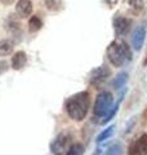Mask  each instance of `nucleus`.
I'll return each instance as SVG.
<instances>
[{
  "mask_svg": "<svg viewBox=\"0 0 147 155\" xmlns=\"http://www.w3.org/2000/svg\"><path fill=\"white\" fill-rule=\"evenodd\" d=\"M90 106V94L89 92H79V93L71 96L66 101V111L68 116L75 120V122H81L87 116Z\"/></svg>",
  "mask_w": 147,
  "mask_h": 155,
  "instance_id": "nucleus-1",
  "label": "nucleus"
},
{
  "mask_svg": "<svg viewBox=\"0 0 147 155\" xmlns=\"http://www.w3.org/2000/svg\"><path fill=\"white\" fill-rule=\"evenodd\" d=\"M107 57L112 65L115 67H121L124 66L126 62L132 61V51L129 45L125 41H119V40H114L110 43V45L107 47Z\"/></svg>",
  "mask_w": 147,
  "mask_h": 155,
  "instance_id": "nucleus-2",
  "label": "nucleus"
},
{
  "mask_svg": "<svg viewBox=\"0 0 147 155\" xmlns=\"http://www.w3.org/2000/svg\"><path fill=\"white\" fill-rule=\"evenodd\" d=\"M112 106H114V97H112L110 92L103 91V92H101V93H98L96 102H94V109H93L94 118L103 120L107 116V114L110 113Z\"/></svg>",
  "mask_w": 147,
  "mask_h": 155,
  "instance_id": "nucleus-3",
  "label": "nucleus"
},
{
  "mask_svg": "<svg viewBox=\"0 0 147 155\" xmlns=\"http://www.w3.org/2000/svg\"><path fill=\"white\" fill-rule=\"evenodd\" d=\"M71 136L68 133L58 134L56 140L51 143V151L53 155H65L71 146Z\"/></svg>",
  "mask_w": 147,
  "mask_h": 155,
  "instance_id": "nucleus-4",
  "label": "nucleus"
},
{
  "mask_svg": "<svg viewBox=\"0 0 147 155\" xmlns=\"http://www.w3.org/2000/svg\"><path fill=\"white\" fill-rule=\"evenodd\" d=\"M110 75H111L110 67H107L106 65L98 66V67H96V69L90 72L89 81H90V84H92V85L100 87V85L103 84L107 79H109Z\"/></svg>",
  "mask_w": 147,
  "mask_h": 155,
  "instance_id": "nucleus-5",
  "label": "nucleus"
},
{
  "mask_svg": "<svg viewBox=\"0 0 147 155\" xmlns=\"http://www.w3.org/2000/svg\"><path fill=\"white\" fill-rule=\"evenodd\" d=\"M128 155H147V133L141 134L129 145Z\"/></svg>",
  "mask_w": 147,
  "mask_h": 155,
  "instance_id": "nucleus-6",
  "label": "nucleus"
},
{
  "mask_svg": "<svg viewBox=\"0 0 147 155\" xmlns=\"http://www.w3.org/2000/svg\"><path fill=\"white\" fill-rule=\"evenodd\" d=\"M112 25H114V30L116 36H124L130 31L132 27V19L122 17V16H116L112 21Z\"/></svg>",
  "mask_w": 147,
  "mask_h": 155,
  "instance_id": "nucleus-7",
  "label": "nucleus"
},
{
  "mask_svg": "<svg viewBox=\"0 0 147 155\" xmlns=\"http://www.w3.org/2000/svg\"><path fill=\"white\" fill-rule=\"evenodd\" d=\"M146 35H147V27L141 25L136 28L132 34V47L136 51H141V48L143 47L145 40H146Z\"/></svg>",
  "mask_w": 147,
  "mask_h": 155,
  "instance_id": "nucleus-8",
  "label": "nucleus"
},
{
  "mask_svg": "<svg viewBox=\"0 0 147 155\" xmlns=\"http://www.w3.org/2000/svg\"><path fill=\"white\" fill-rule=\"evenodd\" d=\"M16 11L19 17H28L32 12V3L31 0H18L16 4Z\"/></svg>",
  "mask_w": 147,
  "mask_h": 155,
  "instance_id": "nucleus-9",
  "label": "nucleus"
},
{
  "mask_svg": "<svg viewBox=\"0 0 147 155\" xmlns=\"http://www.w3.org/2000/svg\"><path fill=\"white\" fill-rule=\"evenodd\" d=\"M27 62V56L26 53L22 52V51H18L14 53V56L12 58V67L14 70H21L22 67L26 65Z\"/></svg>",
  "mask_w": 147,
  "mask_h": 155,
  "instance_id": "nucleus-10",
  "label": "nucleus"
},
{
  "mask_svg": "<svg viewBox=\"0 0 147 155\" xmlns=\"http://www.w3.org/2000/svg\"><path fill=\"white\" fill-rule=\"evenodd\" d=\"M128 78H129V75H128V72H119V74L116 75V78L114 80H112V85H114V88L115 89H122V88H125V83L128 81Z\"/></svg>",
  "mask_w": 147,
  "mask_h": 155,
  "instance_id": "nucleus-11",
  "label": "nucleus"
},
{
  "mask_svg": "<svg viewBox=\"0 0 147 155\" xmlns=\"http://www.w3.org/2000/svg\"><path fill=\"white\" fill-rule=\"evenodd\" d=\"M13 51V43L8 39H4V40L0 41V56H8L11 54Z\"/></svg>",
  "mask_w": 147,
  "mask_h": 155,
  "instance_id": "nucleus-12",
  "label": "nucleus"
},
{
  "mask_svg": "<svg viewBox=\"0 0 147 155\" xmlns=\"http://www.w3.org/2000/svg\"><path fill=\"white\" fill-rule=\"evenodd\" d=\"M114 132H115V125H110V127H107L106 129H103L100 134H98V137H97V142H98V143L103 142L105 140L110 138L111 136L114 134Z\"/></svg>",
  "mask_w": 147,
  "mask_h": 155,
  "instance_id": "nucleus-13",
  "label": "nucleus"
},
{
  "mask_svg": "<svg viewBox=\"0 0 147 155\" xmlns=\"http://www.w3.org/2000/svg\"><path fill=\"white\" fill-rule=\"evenodd\" d=\"M43 26V21L39 17L34 16L30 18V21H28V30H30V32H36L41 28Z\"/></svg>",
  "mask_w": 147,
  "mask_h": 155,
  "instance_id": "nucleus-14",
  "label": "nucleus"
},
{
  "mask_svg": "<svg viewBox=\"0 0 147 155\" xmlns=\"http://www.w3.org/2000/svg\"><path fill=\"white\" fill-rule=\"evenodd\" d=\"M103 155H122V146L120 142H115L106 150Z\"/></svg>",
  "mask_w": 147,
  "mask_h": 155,
  "instance_id": "nucleus-15",
  "label": "nucleus"
},
{
  "mask_svg": "<svg viewBox=\"0 0 147 155\" xmlns=\"http://www.w3.org/2000/svg\"><path fill=\"white\" fill-rule=\"evenodd\" d=\"M66 155H84V146L81 143H74L70 146Z\"/></svg>",
  "mask_w": 147,
  "mask_h": 155,
  "instance_id": "nucleus-16",
  "label": "nucleus"
},
{
  "mask_svg": "<svg viewBox=\"0 0 147 155\" xmlns=\"http://www.w3.org/2000/svg\"><path fill=\"white\" fill-rule=\"evenodd\" d=\"M45 5L49 11H60L62 8V0H45Z\"/></svg>",
  "mask_w": 147,
  "mask_h": 155,
  "instance_id": "nucleus-17",
  "label": "nucleus"
},
{
  "mask_svg": "<svg viewBox=\"0 0 147 155\" xmlns=\"http://www.w3.org/2000/svg\"><path fill=\"white\" fill-rule=\"evenodd\" d=\"M128 4H129V7L137 13L141 12L142 9H143V7H145L143 0H128Z\"/></svg>",
  "mask_w": 147,
  "mask_h": 155,
  "instance_id": "nucleus-18",
  "label": "nucleus"
},
{
  "mask_svg": "<svg viewBox=\"0 0 147 155\" xmlns=\"http://www.w3.org/2000/svg\"><path fill=\"white\" fill-rule=\"evenodd\" d=\"M8 70V62L7 61H0V72Z\"/></svg>",
  "mask_w": 147,
  "mask_h": 155,
  "instance_id": "nucleus-19",
  "label": "nucleus"
},
{
  "mask_svg": "<svg viewBox=\"0 0 147 155\" xmlns=\"http://www.w3.org/2000/svg\"><path fill=\"white\" fill-rule=\"evenodd\" d=\"M14 2V0H0V3L5 4V5H9V4H12Z\"/></svg>",
  "mask_w": 147,
  "mask_h": 155,
  "instance_id": "nucleus-20",
  "label": "nucleus"
},
{
  "mask_svg": "<svg viewBox=\"0 0 147 155\" xmlns=\"http://www.w3.org/2000/svg\"><path fill=\"white\" fill-rule=\"evenodd\" d=\"M145 65H147V60H146V61H145Z\"/></svg>",
  "mask_w": 147,
  "mask_h": 155,
  "instance_id": "nucleus-21",
  "label": "nucleus"
}]
</instances>
